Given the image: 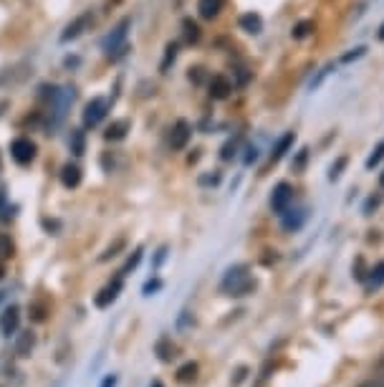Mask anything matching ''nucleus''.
I'll return each mask as SVG.
<instances>
[{
	"instance_id": "obj_30",
	"label": "nucleus",
	"mask_w": 384,
	"mask_h": 387,
	"mask_svg": "<svg viewBox=\"0 0 384 387\" xmlns=\"http://www.w3.org/2000/svg\"><path fill=\"white\" fill-rule=\"evenodd\" d=\"M183 26H185V39H187V41H197V39H200V28H197L192 20H185Z\"/></svg>"
},
{
	"instance_id": "obj_17",
	"label": "nucleus",
	"mask_w": 384,
	"mask_h": 387,
	"mask_svg": "<svg viewBox=\"0 0 384 387\" xmlns=\"http://www.w3.org/2000/svg\"><path fill=\"white\" fill-rule=\"evenodd\" d=\"M197 372H200L197 362H185L183 367L177 369V382H180V385H192V382L197 380Z\"/></svg>"
},
{
	"instance_id": "obj_46",
	"label": "nucleus",
	"mask_w": 384,
	"mask_h": 387,
	"mask_svg": "<svg viewBox=\"0 0 384 387\" xmlns=\"http://www.w3.org/2000/svg\"><path fill=\"white\" fill-rule=\"evenodd\" d=\"M379 183H382V188H384V172H382V178H379Z\"/></svg>"
},
{
	"instance_id": "obj_16",
	"label": "nucleus",
	"mask_w": 384,
	"mask_h": 387,
	"mask_svg": "<svg viewBox=\"0 0 384 387\" xmlns=\"http://www.w3.org/2000/svg\"><path fill=\"white\" fill-rule=\"evenodd\" d=\"M61 183L66 185V188H79L81 185V167L79 165H63L61 170Z\"/></svg>"
},
{
	"instance_id": "obj_1",
	"label": "nucleus",
	"mask_w": 384,
	"mask_h": 387,
	"mask_svg": "<svg viewBox=\"0 0 384 387\" xmlns=\"http://www.w3.org/2000/svg\"><path fill=\"white\" fill-rule=\"evenodd\" d=\"M256 289V281L253 276L248 273L246 263H238V266H230L225 273H223V281H220V291L225 296H246Z\"/></svg>"
},
{
	"instance_id": "obj_25",
	"label": "nucleus",
	"mask_w": 384,
	"mask_h": 387,
	"mask_svg": "<svg viewBox=\"0 0 384 387\" xmlns=\"http://www.w3.org/2000/svg\"><path fill=\"white\" fill-rule=\"evenodd\" d=\"M142 256H145V251H142V248H137V251H134V254L129 256V261L124 263V268L119 271V276H126L129 271H134V268L139 266V261H142Z\"/></svg>"
},
{
	"instance_id": "obj_13",
	"label": "nucleus",
	"mask_w": 384,
	"mask_h": 387,
	"mask_svg": "<svg viewBox=\"0 0 384 387\" xmlns=\"http://www.w3.org/2000/svg\"><path fill=\"white\" fill-rule=\"evenodd\" d=\"M36 349V334L31 329L28 332H20L15 336V355L18 357H31V352Z\"/></svg>"
},
{
	"instance_id": "obj_31",
	"label": "nucleus",
	"mask_w": 384,
	"mask_h": 387,
	"mask_svg": "<svg viewBox=\"0 0 384 387\" xmlns=\"http://www.w3.org/2000/svg\"><path fill=\"white\" fill-rule=\"evenodd\" d=\"M248 372H251V369H248L246 365H240V367L233 372V377H230V385H233V387H238L240 382H243V380H246V377H248Z\"/></svg>"
},
{
	"instance_id": "obj_15",
	"label": "nucleus",
	"mask_w": 384,
	"mask_h": 387,
	"mask_svg": "<svg viewBox=\"0 0 384 387\" xmlns=\"http://www.w3.org/2000/svg\"><path fill=\"white\" fill-rule=\"evenodd\" d=\"M233 91V84L227 81L225 77H213L210 79V96L213 99H227Z\"/></svg>"
},
{
	"instance_id": "obj_37",
	"label": "nucleus",
	"mask_w": 384,
	"mask_h": 387,
	"mask_svg": "<svg viewBox=\"0 0 384 387\" xmlns=\"http://www.w3.org/2000/svg\"><path fill=\"white\" fill-rule=\"evenodd\" d=\"M117 382H119V374H104V380L99 382V387H117Z\"/></svg>"
},
{
	"instance_id": "obj_40",
	"label": "nucleus",
	"mask_w": 384,
	"mask_h": 387,
	"mask_svg": "<svg viewBox=\"0 0 384 387\" xmlns=\"http://www.w3.org/2000/svg\"><path fill=\"white\" fill-rule=\"evenodd\" d=\"M256 157H258V150H256V147H251V150H248V155H246V165H251Z\"/></svg>"
},
{
	"instance_id": "obj_35",
	"label": "nucleus",
	"mask_w": 384,
	"mask_h": 387,
	"mask_svg": "<svg viewBox=\"0 0 384 387\" xmlns=\"http://www.w3.org/2000/svg\"><path fill=\"white\" fill-rule=\"evenodd\" d=\"M331 69H334V66L329 64L326 69H322V71H319V77H316L314 81H311V89H319V86H322V81H324V79L329 77V71H331Z\"/></svg>"
},
{
	"instance_id": "obj_7",
	"label": "nucleus",
	"mask_w": 384,
	"mask_h": 387,
	"mask_svg": "<svg viewBox=\"0 0 384 387\" xmlns=\"http://www.w3.org/2000/svg\"><path fill=\"white\" fill-rule=\"evenodd\" d=\"M18 324H20V306L18 304L6 306L3 314H0V332H3V336L11 339L13 334H18Z\"/></svg>"
},
{
	"instance_id": "obj_44",
	"label": "nucleus",
	"mask_w": 384,
	"mask_h": 387,
	"mask_svg": "<svg viewBox=\"0 0 384 387\" xmlns=\"http://www.w3.org/2000/svg\"><path fill=\"white\" fill-rule=\"evenodd\" d=\"M3 276H6V268H3V263H0V279H3Z\"/></svg>"
},
{
	"instance_id": "obj_12",
	"label": "nucleus",
	"mask_w": 384,
	"mask_h": 387,
	"mask_svg": "<svg viewBox=\"0 0 384 387\" xmlns=\"http://www.w3.org/2000/svg\"><path fill=\"white\" fill-rule=\"evenodd\" d=\"M281 223H284V228L291 230V233H296V230H301V225L306 223V208H289L281 216Z\"/></svg>"
},
{
	"instance_id": "obj_9",
	"label": "nucleus",
	"mask_w": 384,
	"mask_h": 387,
	"mask_svg": "<svg viewBox=\"0 0 384 387\" xmlns=\"http://www.w3.org/2000/svg\"><path fill=\"white\" fill-rule=\"evenodd\" d=\"M11 155L18 165H28V162H33V157H36V145H33L31 140H25V137H18V140L11 145Z\"/></svg>"
},
{
	"instance_id": "obj_34",
	"label": "nucleus",
	"mask_w": 384,
	"mask_h": 387,
	"mask_svg": "<svg viewBox=\"0 0 384 387\" xmlns=\"http://www.w3.org/2000/svg\"><path fill=\"white\" fill-rule=\"evenodd\" d=\"M364 46H357V48H352V53H347V56L341 58V64H349V61H357V58H362L364 56Z\"/></svg>"
},
{
	"instance_id": "obj_43",
	"label": "nucleus",
	"mask_w": 384,
	"mask_h": 387,
	"mask_svg": "<svg viewBox=\"0 0 384 387\" xmlns=\"http://www.w3.org/2000/svg\"><path fill=\"white\" fill-rule=\"evenodd\" d=\"M379 39L384 41V23H382V28H379Z\"/></svg>"
},
{
	"instance_id": "obj_41",
	"label": "nucleus",
	"mask_w": 384,
	"mask_h": 387,
	"mask_svg": "<svg viewBox=\"0 0 384 387\" xmlns=\"http://www.w3.org/2000/svg\"><path fill=\"white\" fill-rule=\"evenodd\" d=\"M359 387H384V385L377 380V377H372V380H364V382H362Z\"/></svg>"
},
{
	"instance_id": "obj_11",
	"label": "nucleus",
	"mask_w": 384,
	"mask_h": 387,
	"mask_svg": "<svg viewBox=\"0 0 384 387\" xmlns=\"http://www.w3.org/2000/svg\"><path fill=\"white\" fill-rule=\"evenodd\" d=\"M190 137H192V127H190V122L180 119L175 127H172V132H170L172 150H185V147H187V142H190Z\"/></svg>"
},
{
	"instance_id": "obj_10",
	"label": "nucleus",
	"mask_w": 384,
	"mask_h": 387,
	"mask_svg": "<svg viewBox=\"0 0 384 387\" xmlns=\"http://www.w3.org/2000/svg\"><path fill=\"white\" fill-rule=\"evenodd\" d=\"M28 74H31V64H28V61L13 66V69L0 71V89H8V86H15V84L25 81Z\"/></svg>"
},
{
	"instance_id": "obj_39",
	"label": "nucleus",
	"mask_w": 384,
	"mask_h": 387,
	"mask_svg": "<svg viewBox=\"0 0 384 387\" xmlns=\"http://www.w3.org/2000/svg\"><path fill=\"white\" fill-rule=\"evenodd\" d=\"M309 28H311V23H306V20H303V23H298V26H296V31H293V36H296V39H303V36L309 33Z\"/></svg>"
},
{
	"instance_id": "obj_42",
	"label": "nucleus",
	"mask_w": 384,
	"mask_h": 387,
	"mask_svg": "<svg viewBox=\"0 0 384 387\" xmlns=\"http://www.w3.org/2000/svg\"><path fill=\"white\" fill-rule=\"evenodd\" d=\"M150 387H164V382H162V380H154V382H152Z\"/></svg>"
},
{
	"instance_id": "obj_3",
	"label": "nucleus",
	"mask_w": 384,
	"mask_h": 387,
	"mask_svg": "<svg viewBox=\"0 0 384 387\" xmlns=\"http://www.w3.org/2000/svg\"><path fill=\"white\" fill-rule=\"evenodd\" d=\"M71 102H74V89L71 86H63V89H56V94L51 96V127H58L61 119L69 112Z\"/></svg>"
},
{
	"instance_id": "obj_36",
	"label": "nucleus",
	"mask_w": 384,
	"mask_h": 387,
	"mask_svg": "<svg viewBox=\"0 0 384 387\" xmlns=\"http://www.w3.org/2000/svg\"><path fill=\"white\" fill-rule=\"evenodd\" d=\"M344 165H347V159L341 157L339 162L331 167V172H329V180H339V175H341V170H344Z\"/></svg>"
},
{
	"instance_id": "obj_14",
	"label": "nucleus",
	"mask_w": 384,
	"mask_h": 387,
	"mask_svg": "<svg viewBox=\"0 0 384 387\" xmlns=\"http://www.w3.org/2000/svg\"><path fill=\"white\" fill-rule=\"evenodd\" d=\"M175 352H177V347L172 344L170 336H159L157 344H154V355H157V360L159 362H172L175 360Z\"/></svg>"
},
{
	"instance_id": "obj_4",
	"label": "nucleus",
	"mask_w": 384,
	"mask_h": 387,
	"mask_svg": "<svg viewBox=\"0 0 384 387\" xmlns=\"http://www.w3.org/2000/svg\"><path fill=\"white\" fill-rule=\"evenodd\" d=\"M121 289H124V276H117V279H112L109 281L104 289H101L99 294L94 296V306L96 309H109V306L119 299V294H121Z\"/></svg>"
},
{
	"instance_id": "obj_33",
	"label": "nucleus",
	"mask_w": 384,
	"mask_h": 387,
	"mask_svg": "<svg viewBox=\"0 0 384 387\" xmlns=\"http://www.w3.org/2000/svg\"><path fill=\"white\" fill-rule=\"evenodd\" d=\"M167 251H170L167 246H159L157 248V254H154V261H152V268H154V271H157V268L164 263V258H167Z\"/></svg>"
},
{
	"instance_id": "obj_23",
	"label": "nucleus",
	"mask_w": 384,
	"mask_h": 387,
	"mask_svg": "<svg viewBox=\"0 0 384 387\" xmlns=\"http://www.w3.org/2000/svg\"><path fill=\"white\" fill-rule=\"evenodd\" d=\"M379 286H384V261H379L369 271V289H379Z\"/></svg>"
},
{
	"instance_id": "obj_6",
	"label": "nucleus",
	"mask_w": 384,
	"mask_h": 387,
	"mask_svg": "<svg viewBox=\"0 0 384 387\" xmlns=\"http://www.w3.org/2000/svg\"><path fill=\"white\" fill-rule=\"evenodd\" d=\"M91 23H94V15L91 13H81V15H76L74 20H71L69 26L63 28L61 33V44H69V41H76L79 36H84V33L91 28Z\"/></svg>"
},
{
	"instance_id": "obj_24",
	"label": "nucleus",
	"mask_w": 384,
	"mask_h": 387,
	"mask_svg": "<svg viewBox=\"0 0 384 387\" xmlns=\"http://www.w3.org/2000/svg\"><path fill=\"white\" fill-rule=\"evenodd\" d=\"M15 256V246L6 233H0V258H13Z\"/></svg>"
},
{
	"instance_id": "obj_27",
	"label": "nucleus",
	"mask_w": 384,
	"mask_h": 387,
	"mask_svg": "<svg viewBox=\"0 0 384 387\" xmlns=\"http://www.w3.org/2000/svg\"><path fill=\"white\" fill-rule=\"evenodd\" d=\"M159 289H162V281H159V279H150L145 286H142V296H154Z\"/></svg>"
},
{
	"instance_id": "obj_22",
	"label": "nucleus",
	"mask_w": 384,
	"mask_h": 387,
	"mask_svg": "<svg viewBox=\"0 0 384 387\" xmlns=\"http://www.w3.org/2000/svg\"><path fill=\"white\" fill-rule=\"evenodd\" d=\"M126 248V241L124 238H117V241L112 243V246H107V251H104V254L99 256V261L101 263H107L109 258H114V256H119V251H124Z\"/></svg>"
},
{
	"instance_id": "obj_2",
	"label": "nucleus",
	"mask_w": 384,
	"mask_h": 387,
	"mask_svg": "<svg viewBox=\"0 0 384 387\" xmlns=\"http://www.w3.org/2000/svg\"><path fill=\"white\" fill-rule=\"evenodd\" d=\"M129 28H132V18H124L117 23L112 33L104 39V51L109 53V58H117L121 51H126V36H129Z\"/></svg>"
},
{
	"instance_id": "obj_38",
	"label": "nucleus",
	"mask_w": 384,
	"mask_h": 387,
	"mask_svg": "<svg viewBox=\"0 0 384 387\" xmlns=\"http://www.w3.org/2000/svg\"><path fill=\"white\" fill-rule=\"evenodd\" d=\"M235 142H227L225 147H223V159H233L235 157Z\"/></svg>"
},
{
	"instance_id": "obj_29",
	"label": "nucleus",
	"mask_w": 384,
	"mask_h": 387,
	"mask_svg": "<svg viewBox=\"0 0 384 387\" xmlns=\"http://www.w3.org/2000/svg\"><path fill=\"white\" fill-rule=\"evenodd\" d=\"M190 327H195V319H192V314H190V311H183V314H180V319H177V329L185 332V329H190Z\"/></svg>"
},
{
	"instance_id": "obj_26",
	"label": "nucleus",
	"mask_w": 384,
	"mask_h": 387,
	"mask_svg": "<svg viewBox=\"0 0 384 387\" xmlns=\"http://www.w3.org/2000/svg\"><path fill=\"white\" fill-rule=\"evenodd\" d=\"M28 311H31V319L36 324L46 322V314H48V309H46V304H38V301H33L31 306H28Z\"/></svg>"
},
{
	"instance_id": "obj_20",
	"label": "nucleus",
	"mask_w": 384,
	"mask_h": 387,
	"mask_svg": "<svg viewBox=\"0 0 384 387\" xmlns=\"http://www.w3.org/2000/svg\"><path fill=\"white\" fill-rule=\"evenodd\" d=\"M240 28L246 33H260L263 31V20H260V15H256V13H246V15H240Z\"/></svg>"
},
{
	"instance_id": "obj_5",
	"label": "nucleus",
	"mask_w": 384,
	"mask_h": 387,
	"mask_svg": "<svg viewBox=\"0 0 384 387\" xmlns=\"http://www.w3.org/2000/svg\"><path fill=\"white\" fill-rule=\"evenodd\" d=\"M293 203V188L289 183H278L276 190L271 192V210L276 216H284Z\"/></svg>"
},
{
	"instance_id": "obj_18",
	"label": "nucleus",
	"mask_w": 384,
	"mask_h": 387,
	"mask_svg": "<svg viewBox=\"0 0 384 387\" xmlns=\"http://www.w3.org/2000/svg\"><path fill=\"white\" fill-rule=\"evenodd\" d=\"M223 8V0H197V11L205 20H213L215 15L220 13Z\"/></svg>"
},
{
	"instance_id": "obj_45",
	"label": "nucleus",
	"mask_w": 384,
	"mask_h": 387,
	"mask_svg": "<svg viewBox=\"0 0 384 387\" xmlns=\"http://www.w3.org/2000/svg\"><path fill=\"white\" fill-rule=\"evenodd\" d=\"M6 107H8L6 102H0V114H3V109H6Z\"/></svg>"
},
{
	"instance_id": "obj_28",
	"label": "nucleus",
	"mask_w": 384,
	"mask_h": 387,
	"mask_svg": "<svg viewBox=\"0 0 384 387\" xmlns=\"http://www.w3.org/2000/svg\"><path fill=\"white\" fill-rule=\"evenodd\" d=\"M382 159H384V142H382V145H377V150H374V152L369 155V159H366V167L372 170V167H377L379 162H382Z\"/></svg>"
},
{
	"instance_id": "obj_32",
	"label": "nucleus",
	"mask_w": 384,
	"mask_h": 387,
	"mask_svg": "<svg viewBox=\"0 0 384 387\" xmlns=\"http://www.w3.org/2000/svg\"><path fill=\"white\" fill-rule=\"evenodd\" d=\"M71 150H74V155H84V132H74V137H71Z\"/></svg>"
},
{
	"instance_id": "obj_19",
	"label": "nucleus",
	"mask_w": 384,
	"mask_h": 387,
	"mask_svg": "<svg viewBox=\"0 0 384 387\" xmlns=\"http://www.w3.org/2000/svg\"><path fill=\"white\" fill-rule=\"evenodd\" d=\"M293 140H296V137H293V132H289V134H284V137H281V140L276 142V147H273V155H271V162H278V159L284 157L286 152H289L291 147H293Z\"/></svg>"
},
{
	"instance_id": "obj_21",
	"label": "nucleus",
	"mask_w": 384,
	"mask_h": 387,
	"mask_svg": "<svg viewBox=\"0 0 384 387\" xmlns=\"http://www.w3.org/2000/svg\"><path fill=\"white\" fill-rule=\"evenodd\" d=\"M126 132H129V122L126 119H119V122H114L112 127L107 129V140H112V142H117V140H124L126 137Z\"/></svg>"
},
{
	"instance_id": "obj_8",
	"label": "nucleus",
	"mask_w": 384,
	"mask_h": 387,
	"mask_svg": "<svg viewBox=\"0 0 384 387\" xmlns=\"http://www.w3.org/2000/svg\"><path fill=\"white\" fill-rule=\"evenodd\" d=\"M107 109H109L107 99H101V96L91 99V102L86 104V109H84V124H86V127H96V124L107 117Z\"/></svg>"
}]
</instances>
